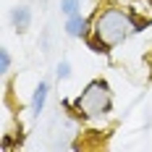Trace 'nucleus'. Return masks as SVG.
<instances>
[{
	"label": "nucleus",
	"mask_w": 152,
	"mask_h": 152,
	"mask_svg": "<svg viewBox=\"0 0 152 152\" xmlns=\"http://www.w3.org/2000/svg\"><path fill=\"white\" fill-rule=\"evenodd\" d=\"M134 31H139V24L131 11L123 8H105L97 16L94 29H92L89 45L94 47V53H110L115 45H121L123 39H129Z\"/></svg>",
	"instance_id": "f257e3e1"
},
{
	"label": "nucleus",
	"mask_w": 152,
	"mask_h": 152,
	"mask_svg": "<svg viewBox=\"0 0 152 152\" xmlns=\"http://www.w3.org/2000/svg\"><path fill=\"white\" fill-rule=\"evenodd\" d=\"M76 113L81 115V118H100V115H105L110 113V107H113V94H110V87H107V81L102 79H94L89 81L84 92L76 97Z\"/></svg>",
	"instance_id": "f03ea898"
},
{
	"label": "nucleus",
	"mask_w": 152,
	"mask_h": 152,
	"mask_svg": "<svg viewBox=\"0 0 152 152\" xmlns=\"http://www.w3.org/2000/svg\"><path fill=\"white\" fill-rule=\"evenodd\" d=\"M11 24H13L16 31H26L31 24V11L29 5H16L13 11H11Z\"/></svg>",
	"instance_id": "7ed1b4c3"
},
{
	"label": "nucleus",
	"mask_w": 152,
	"mask_h": 152,
	"mask_svg": "<svg viewBox=\"0 0 152 152\" xmlns=\"http://www.w3.org/2000/svg\"><path fill=\"white\" fill-rule=\"evenodd\" d=\"M87 29H89V21L81 13L68 16V21H66V34L68 37H87Z\"/></svg>",
	"instance_id": "20e7f679"
},
{
	"label": "nucleus",
	"mask_w": 152,
	"mask_h": 152,
	"mask_svg": "<svg viewBox=\"0 0 152 152\" xmlns=\"http://www.w3.org/2000/svg\"><path fill=\"white\" fill-rule=\"evenodd\" d=\"M47 92H50V84L47 81H39L37 89H34V94H31V115H39L42 113V107L47 102Z\"/></svg>",
	"instance_id": "39448f33"
},
{
	"label": "nucleus",
	"mask_w": 152,
	"mask_h": 152,
	"mask_svg": "<svg viewBox=\"0 0 152 152\" xmlns=\"http://www.w3.org/2000/svg\"><path fill=\"white\" fill-rule=\"evenodd\" d=\"M61 11H63L66 16L79 13V0H61Z\"/></svg>",
	"instance_id": "423d86ee"
},
{
	"label": "nucleus",
	"mask_w": 152,
	"mask_h": 152,
	"mask_svg": "<svg viewBox=\"0 0 152 152\" xmlns=\"http://www.w3.org/2000/svg\"><path fill=\"white\" fill-rule=\"evenodd\" d=\"M0 71H3V74H8V71H11V53H8L5 47L0 50Z\"/></svg>",
	"instance_id": "0eeeda50"
},
{
	"label": "nucleus",
	"mask_w": 152,
	"mask_h": 152,
	"mask_svg": "<svg viewBox=\"0 0 152 152\" xmlns=\"http://www.w3.org/2000/svg\"><path fill=\"white\" fill-rule=\"evenodd\" d=\"M55 74H58V79H61V81H66V79L71 76V63H68V61H61V63H58V71H55Z\"/></svg>",
	"instance_id": "6e6552de"
}]
</instances>
